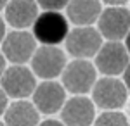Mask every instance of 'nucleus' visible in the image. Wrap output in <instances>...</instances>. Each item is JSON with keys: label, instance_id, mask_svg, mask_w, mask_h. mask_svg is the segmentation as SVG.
<instances>
[{"label": "nucleus", "instance_id": "nucleus-1", "mask_svg": "<svg viewBox=\"0 0 130 126\" xmlns=\"http://www.w3.org/2000/svg\"><path fill=\"white\" fill-rule=\"evenodd\" d=\"M70 33L68 19L57 10H45L33 23V35L43 45H59Z\"/></svg>", "mask_w": 130, "mask_h": 126}, {"label": "nucleus", "instance_id": "nucleus-2", "mask_svg": "<svg viewBox=\"0 0 130 126\" xmlns=\"http://www.w3.org/2000/svg\"><path fill=\"white\" fill-rule=\"evenodd\" d=\"M0 87L7 93V97L24 98L33 93L37 87L35 73H31L28 68L14 64L12 68H5V71L0 76Z\"/></svg>", "mask_w": 130, "mask_h": 126}, {"label": "nucleus", "instance_id": "nucleus-3", "mask_svg": "<svg viewBox=\"0 0 130 126\" xmlns=\"http://www.w3.org/2000/svg\"><path fill=\"white\" fill-rule=\"evenodd\" d=\"M66 49L73 57L76 59H89L97 54L102 45V35L92 26H82L75 28L66 36Z\"/></svg>", "mask_w": 130, "mask_h": 126}, {"label": "nucleus", "instance_id": "nucleus-4", "mask_svg": "<svg viewBox=\"0 0 130 126\" xmlns=\"http://www.w3.org/2000/svg\"><path fill=\"white\" fill-rule=\"evenodd\" d=\"M62 87L71 93H87L95 83V69L87 59H76L62 69Z\"/></svg>", "mask_w": 130, "mask_h": 126}, {"label": "nucleus", "instance_id": "nucleus-5", "mask_svg": "<svg viewBox=\"0 0 130 126\" xmlns=\"http://www.w3.org/2000/svg\"><path fill=\"white\" fill-rule=\"evenodd\" d=\"M66 66V55L57 45H43L31 55V69L38 78L52 79L59 76Z\"/></svg>", "mask_w": 130, "mask_h": 126}, {"label": "nucleus", "instance_id": "nucleus-6", "mask_svg": "<svg viewBox=\"0 0 130 126\" xmlns=\"http://www.w3.org/2000/svg\"><path fill=\"white\" fill-rule=\"evenodd\" d=\"M37 50V38L28 31H12L2 40V54L12 64H24Z\"/></svg>", "mask_w": 130, "mask_h": 126}, {"label": "nucleus", "instance_id": "nucleus-7", "mask_svg": "<svg viewBox=\"0 0 130 126\" xmlns=\"http://www.w3.org/2000/svg\"><path fill=\"white\" fill-rule=\"evenodd\" d=\"M92 97L101 109H120L127 102V87L116 78H102L94 83Z\"/></svg>", "mask_w": 130, "mask_h": 126}, {"label": "nucleus", "instance_id": "nucleus-8", "mask_svg": "<svg viewBox=\"0 0 130 126\" xmlns=\"http://www.w3.org/2000/svg\"><path fill=\"white\" fill-rule=\"evenodd\" d=\"M95 66L106 76L121 74L128 66V52L125 45L113 40H109L106 45H101V49L95 54Z\"/></svg>", "mask_w": 130, "mask_h": 126}, {"label": "nucleus", "instance_id": "nucleus-9", "mask_svg": "<svg viewBox=\"0 0 130 126\" xmlns=\"http://www.w3.org/2000/svg\"><path fill=\"white\" fill-rule=\"evenodd\" d=\"M130 29V12L120 5H111L99 14V33L108 40L118 41Z\"/></svg>", "mask_w": 130, "mask_h": 126}, {"label": "nucleus", "instance_id": "nucleus-10", "mask_svg": "<svg viewBox=\"0 0 130 126\" xmlns=\"http://www.w3.org/2000/svg\"><path fill=\"white\" fill-rule=\"evenodd\" d=\"M64 87L56 81H43L33 90V104L42 114H54L64 104Z\"/></svg>", "mask_w": 130, "mask_h": 126}, {"label": "nucleus", "instance_id": "nucleus-11", "mask_svg": "<svg viewBox=\"0 0 130 126\" xmlns=\"http://www.w3.org/2000/svg\"><path fill=\"white\" fill-rule=\"evenodd\" d=\"M94 117V104L87 97H73L61 107V119L66 124H92Z\"/></svg>", "mask_w": 130, "mask_h": 126}, {"label": "nucleus", "instance_id": "nucleus-12", "mask_svg": "<svg viewBox=\"0 0 130 126\" xmlns=\"http://www.w3.org/2000/svg\"><path fill=\"white\" fill-rule=\"evenodd\" d=\"M38 16L37 0H9L5 5V19L14 28H28Z\"/></svg>", "mask_w": 130, "mask_h": 126}, {"label": "nucleus", "instance_id": "nucleus-13", "mask_svg": "<svg viewBox=\"0 0 130 126\" xmlns=\"http://www.w3.org/2000/svg\"><path fill=\"white\" fill-rule=\"evenodd\" d=\"M66 7L70 21L78 26H89L95 23L101 14L99 0H70Z\"/></svg>", "mask_w": 130, "mask_h": 126}, {"label": "nucleus", "instance_id": "nucleus-14", "mask_svg": "<svg viewBox=\"0 0 130 126\" xmlns=\"http://www.w3.org/2000/svg\"><path fill=\"white\" fill-rule=\"evenodd\" d=\"M5 123L7 124H37L40 114L35 104L26 102V100H18L14 104H10L5 112Z\"/></svg>", "mask_w": 130, "mask_h": 126}, {"label": "nucleus", "instance_id": "nucleus-15", "mask_svg": "<svg viewBox=\"0 0 130 126\" xmlns=\"http://www.w3.org/2000/svg\"><path fill=\"white\" fill-rule=\"evenodd\" d=\"M97 124H127V117L120 112H104L97 117Z\"/></svg>", "mask_w": 130, "mask_h": 126}, {"label": "nucleus", "instance_id": "nucleus-16", "mask_svg": "<svg viewBox=\"0 0 130 126\" xmlns=\"http://www.w3.org/2000/svg\"><path fill=\"white\" fill-rule=\"evenodd\" d=\"M70 0H37V4L45 10H59L68 5Z\"/></svg>", "mask_w": 130, "mask_h": 126}, {"label": "nucleus", "instance_id": "nucleus-17", "mask_svg": "<svg viewBox=\"0 0 130 126\" xmlns=\"http://www.w3.org/2000/svg\"><path fill=\"white\" fill-rule=\"evenodd\" d=\"M5 109H7V93L4 92V88L0 87V116L5 112Z\"/></svg>", "mask_w": 130, "mask_h": 126}, {"label": "nucleus", "instance_id": "nucleus-18", "mask_svg": "<svg viewBox=\"0 0 130 126\" xmlns=\"http://www.w3.org/2000/svg\"><path fill=\"white\" fill-rule=\"evenodd\" d=\"M123 73H125V87L130 90V62H128V66L125 68V71H123Z\"/></svg>", "mask_w": 130, "mask_h": 126}, {"label": "nucleus", "instance_id": "nucleus-19", "mask_svg": "<svg viewBox=\"0 0 130 126\" xmlns=\"http://www.w3.org/2000/svg\"><path fill=\"white\" fill-rule=\"evenodd\" d=\"M104 4H108V5H123L127 0H102Z\"/></svg>", "mask_w": 130, "mask_h": 126}, {"label": "nucleus", "instance_id": "nucleus-20", "mask_svg": "<svg viewBox=\"0 0 130 126\" xmlns=\"http://www.w3.org/2000/svg\"><path fill=\"white\" fill-rule=\"evenodd\" d=\"M5 71V55L4 54H0V76H2V73Z\"/></svg>", "mask_w": 130, "mask_h": 126}, {"label": "nucleus", "instance_id": "nucleus-21", "mask_svg": "<svg viewBox=\"0 0 130 126\" xmlns=\"http://www.w3.org/2000/svg\"><path fill=\"white\" fill-rule=\"evenodd\" d=\"M4 36H5V24H4V21L0 19V43H2Z\"/></svg>", "mask_w": 130, "mask_h": 126}, {"label": "nucleus", "instance_id": "nucleus-22", "mask_svg": "<svg viewBox=\"0 0 130 126\" xmlns=\"http://www.w3.org/2000/svg\"><path fill=\"white\" fill-rule=\"evenodd\" d=\"M125 49H127V52L130 54V29H128V33L125 35Z\"/></svg>", "mask_w": 130, "mask_h": 126}, {"label": "nucleus", "instance_id": "nucleus-23", "mask_svg": "<svg viewBox=\"0 0 130 126\" xmlns=\"http://www.w3.org/2000/svg\"><path fill=\"white\" fill-rule=\"evenodd\" d=\"M42 124H45V126H52V124H61L59 121H54V119H47V121H43V123H42Z\"/></svg>", "mask_w": 130, "mask_h": 126}, {"label": "nucleus", "instance_id": "nucleus-24", "mask_svg": "<svg viewBox=\"0 0 130 126\" xmlns=\"http://www.w3.org/2000/svg\"><path fill=\"white\" fill-rule=\"evenodd\" d=\"M7 2H9V0H0V10H2L4 7H5V5H7Z\"/></svg>", "mask_w": 130, "mask_h": 126}]
</instances>
